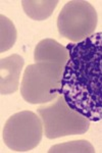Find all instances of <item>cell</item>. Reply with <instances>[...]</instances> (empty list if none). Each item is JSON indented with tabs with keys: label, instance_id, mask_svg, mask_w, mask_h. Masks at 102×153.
<instances>
[{
	"label": "cell",
	"instance_id": "6da1fadb",
	"mask_svg": "<svg viewBox=\"0 0 102 153\" xmlns=\"http://www.w3.org/2000/svg\"><path fill=\"white\" fill-rule=\"evenodd\" d=\"M61 88L66 103L90 122L102 120V32L66 45Z\"/></svg>",
	"mask_w": 102,
	"mask_h": 153
},
{
	"label": "cell",
	"instance_id": "7a4b0ae2",
	"mask_svg": "<svg viewBox=\"0 0 102 153\" xmlns=\"http://www.w3.org/2000/svg\"><path fill=\"white\" fill-rule=\"evenodd\" d=\"M64 66L54 62H35L25 68L21 95L30 104H46L59 95Z\"/></svg>",
	"mask_w": 102,
	"mask_h": 153
},
{
	"label": "cell",
	"instance_id": "3957f363",
	"mask_svg": "<svg viewBox=\"0 0 102 153\" xmlns=\"http://www.w3.org/2000/svg\"><path fill=\"white\" fill-rule=\"evenodd\" d=\"M38 114L43 123L44 135L51 140L85 134L90 128V120L69 107L60 94L48 104L39 106Z\"/></svg>",
	"mask_w": 102,
	"mask_h": 153
},
{
	"label": "cell",
	"instance_id": "277c9868",
	"mask_svg": "<svg viewBox=\"0 0 102 153\" xmlns=\"http://www.w3.org/2000/svg\"><path fill=\"white\" fill-rule=\"evenodd\" d=\"M98 22L96 9L86 0L68 1L57 18V30L60 36L79 43L95 33Z\"/></svg>",
	"mask_w": 102,
	"mask_h": 153
},
{
	"label": "cell",
	"instance_id": "5b68a950",
	"mask_svg": "<svg viewBox=\"0 0 102 153\" xmlns=\"http://www.w3.org/2000/svg\"><path fill=\"white\" fill-rule=\"evenodd\" d=\"M4 144L12 151L28 152L40 144L44 134L41 117L30 110L16 112L8 117L3 128Z\"/></svg>",
	"mask_w": 102,
	"mask_h": 153
},
{
	"label": "cell",
	"instance_id": "8992f818",
	"mask_svg": "<svg viewBox=\"0 0 102 153\" xmlns=\"http://www.w3.org/2000/svg\"><path fill=\"white\" fill-rule=\"evenodd\" d=\"M25 60L19 54H12L0 60V94L10 95L19 87Z\"/></svg>",
	"mask_w": 102,
	"mask_h": 153
},
{
	"label": "cell",
	"instance_id": "52a82bcc",
	"mask_svg": "<svg viewBox=\"0 0 102 153\" xmlns=\"http://www.w3.org/2000/svg\"><path fill=\"white\" fill-rule=\"evenodd\" d=\"M69 54L66 47L54 39H43L37 44L34 51L35 62H54L66 68Z\"/></svg>",
	"mask_w": 102,
	"mask_h": 153
},
{
	"label": "cell",
	"instance_id": "ba28073f",
	"mask_svg": "<svg viewBox=\"0 0 102 153\" xmlns=\"http://www.w3.org/2000/svg\"><path fill=\"white\" fill-rule=\"evenodd\" d=\"M25 13L34 21H45L58 4L57 0H23L21 2Z\"/></svg>",
	"mask_w": 102,
	"mask_h": 153
},
{
	"label": "cell",
	"instance_id": "9c48e42d",
	"mask_svg": "<svg viewBox=\"0 0 102 153\" xmlns=\"http://www.w3.org/2000/svg\"><path fill=\"white\" fill-rule=\"evenodd\" d=\"M17 38L16 26L8 18L0 16V52L3 53L13 47Z\"/></svg>",
	"mask_w": 102,
	"mask_h": 153
},
{
	"label": "cell",
	"instance_id": "30bf717a",
	"mask_svg": "<svg viewBox=\"0 0 102 153\" xmlns=\"http://www.w3.org/2000/svg\"><path fill=\"white\" fill-rule=\"evenodd\" d=\"M49 153H94L95 149L87 140H77L50 147Z\"/></svg>",
	"mask_w": 102,
	"mask_h": 153
}]
</instances>
